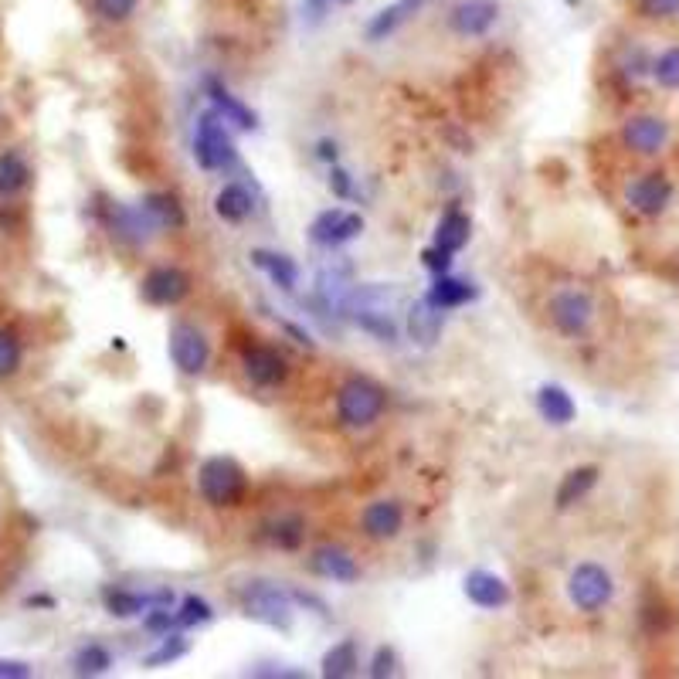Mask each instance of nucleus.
Listing matches in <instances>:
<instances>
[{
    "label": "nucleus",
    "mask_w": 679,
    "mask_h": 679,
    "mask_svg": "<svg viewBox=\"0 0 679 679\" xmlns=\"http://www.w3.org/2000/svg\"><path fill=\"white\" fill-rule=\"evenodd\" d=\"M357 666H360V659H357V642H350V639L337 642V646H333V649L323 656V676H326V679H347V676H354V673H357Z\"/></svg>",
    "instance_id": "cd10ccee"
},
{
    "label": "nucleus",
    "mask_w": 679,
    "mask_h": 679,
    "mask_svg": "<svg viewBox=\"0 0 679 679\" xmlns=\"http://www.w3.org/2000/svg\"><path fill=\"white\" fill-rule=\"evenodd\" d=\"M242 605H245L248 618H255V622H262V625H272V629L286 632L292 625V605H289L286 591H279L275 584H265V581L248 584L242 595Z\"/></svg>",
    "instance_id": "423d86ee"
},
{
    "label": "nucleus",
    "mask_w": 679,
    "mask_h": 679,
    "mask_svg": "<svg viewBox=\"0 0 679 679\" xmlns=\"http://www.w3.org/2000/svg\"><path fill=\"white\" fill-rule=\"evenodd\" d=\"M330 187H333V194H337V197H350V174H347V170H333V174H330Z\"/></svg>",
    "instance_id": "a19ab883"
},
{
    "label": "nucleus",
    "mask_w": 679,
    "mask_h": 679,
    "mask_svg": "<svg viewBox=\"0 0 679 679\" xmlns=\"http://www.w3.org/2000/svg\"><path fill=\"white\" fill-rule=\"evenodd\" d=\"M622 140H625V146H629V150L652 157V153H659L666 146L669 126L663 123V119H656V116H635V119H629V123H625Z\"/></svg>",
    "instance_id": "4468645a"
},
{
    "label": "nucleus",
    "mask_w": 679,
    "mask_h": 679,
    "mask_svg": "<svg viewBox=\"0 0 679 679\" xmlns=\"http://www.w3.org/2000/svg\"><path fill=\"white\" fill-rule=\"evenodd\" d=\"M496 17H500L496 0H462V4L452 11L449 24L455 34H462V38H483V34L496 24Z\"/></svg>",
    "instance_id": "f8f14e48"
},
{
    "label": "nucleus",
    "mask_w": 679,
    "mask_h": 679,
    "mask_svg": "<svg viewBox=\"0 0 679 679\" xmlns=\"http://www.w3.org/2000/svg\"><path fill=\"white\" fill-rule=\"evenodd\" d=\"M309 567H313L320 578L337 581V584H354L360 578L357 561L343 547H316L313 557H309Z\"/></svg>",
    "instance_id": "2eb2a0df"
},
{
    "label": "nucleus",
    "mask_w": 679,
    "mask_h": 679,
    "mask_svg": "<svg viewBox=\"0 0 679 679\" xmlns=\"http://www.w3.org/2000/svg\"><path fill=\"white\" fill-rule=\"evenodd\" d=\"M140 0H96V11L106 17V21H126Z\"/></svg>",
    "instance_id": "c9c22d12"
},
{
    "label": "nucleus",
    "mask_w": 679,
    "mask_h": 679,
    "mask_svg": "<svg viewBox=\"0 0 679 679\" xmlns=\"http://www.w3.org/2000/svg\"><path fill=\"white\" fill-rule=\"evenodd\" d=\"M476 296V289L469 286V282H462V279H452L449 272L445 275H438L435 279V286L428 289V303H432L438 313H442V309H455V306H466L469 299Z\"/></svg>",
    "instance_id": "b1692460"
},
{
    "label": "nucleus",
    "mask_w": 679,
    "mask_h": 679,
    "mask_svg": "<svg viewBox=\"0 0 679 679\" xmlns=\"http://www.w3.org/2000/svg\"><path fill=\"white\" fill-rule=\"evenodd\" d=\"M191 296V275L177 265H157L143 275V299L150 306H177Z\"/></svg>",
    "instance_id": "6e6552de"
},
{
    "label": "nucleus",
    "mask_w": 679,
    "mask_h": 679,
    "mask_svg": "<svg viewBox=\"0 0 679 679\" xmlns=\"http://www.w3.org/2000/svg\"><path fill=\"white\" fill-rule=\"evenodd\" d=\"M388 394L371 377H350L337 391V418L343 428H367L384 415Z\"/></svg>",
    "instance_id": "f257e3e1"
},
{
    "label": "nucleus",
    "mask_w": 679,
    "mask_h": 679,
    "mask_svg": "<svg viewBox=\"0 0 679 679\" xmlns=\"http://www.w3.org/2000/svg\"><path fill=\"white\" fill-rule=\"evenodd\" d=\"M140 211L150 218L153 228H163V231H177L184 228V208H180V201L174 194H146Z\"/></svg>",
    "instance_id": "6ab92c4d"
},
{
    "label": "nucleus",
    "mask_w": 679,
    "mask_h": 679,
    "mask_svg": "<svg viewBox=\"0 0 679 679\" xmlns=\"http://www.w3.org/2000/svg\"><path fill=\"white\" fill-rule=\"evenodd\" d=\"M187 652V639L184 635H163V642H160V649L157 652H150L146 656V666L150 669H157V666H167V663H177L180 656Z\"/></svg>",
    "instance_id": "72a5a7b5"
},
{
    "label": "nucleus",
    "mask_w": 679,
    "mask_h": 679,
    "mask_svg": "<svg viewBox=\"0 0 679 679\" xmlns=\"http://www.w3.org/2000/svg\"><path fill=\"white\" fill-rule=\"evenodd\" d=\"M265 537H269L272 544H275V547H282V550H296L299 544H303L306 527H303V520H299V517H279V520H272V523H269Z\"/></svg>",
    "instance_id": "c756f323"
},
{
    "label": "nucleus",
    "mask_w": 679,
    "mask_h": 679,
    "mask_svg": "<svg viewBox=\"0 0 679 679\" xmlns=\"http://www.w3.org/2000/svg\"><path fill=\"white\" fill-rule=\"evenodd\" d=\"M31 666L17 663V659H0V679H28Z\"/></svg>",
    "instance_id": "ea45409f"
},
{
    "label": "nucleus",
    "mask_w": 679,
    "mask_h": 679,
    "mask_svg": "<svg viewBox=\"0 0 679 679\" xmlns=\"http://www.w3.org/2000/svg\"><path fill=\"white\" fill-rule=\"evenodd\" d=\"M466 598L479 608H503L510 601V584L493 571H472L466 578Z\"/></svg>",
    "instance_id": "dca6fc26"
},
{
    "label": "nucleus",
    "mask_w": 679,
    "mask_h": 679,
    "mask_svg": "<svg viewBox=\"0 0 679 679\" xmlns=\"http://www.w3.org/2000/svg\"><path fill=\"white\" fill-rule=\"evenodd\" d=\"M255 201H252V191H248L245 184H225L214 197V214H218L221 221H228V225H242V221L252 214Z\"/></svg>",
    "instance_id": "a211bd4d"
},
{
    "label": "nucleus",
    "mask_w": 679,
    "mask_h": 679,
    "mask_svg": "<svg viewBox=\"0 0 679 679\" xmlns=\"http://www.w3.org/2000/svg\"><path fill=\"white\" fill-rule=\"evenodd\" d=\"M415 7H418V0H401V4H394V7H384V11L377 14L371 24H367V38H371V41L388 38V34L398 28V24L405 21L411 11H415Z\"/></svg>",
    "instance_id": "c85d7f7f"
},
{
    "label": "nucleus",
    "mask_w": 679,
    "mask_h": 679,
    "mask_svg": "<svg viewBox=\"0 0 679 679\" xmlns=\"http://www.w3.org/2000/svg\"><path fill=\"white\" fill-rule=\"evenodd\" d=\"M598 483V466H581V469H571L567 476L561 479V486H557V510H571L574 503H581L584 496L595 489Z\"/></svg>",
    "instance_id": "4be33fe9"
},
{
    "label": "nucleus",
    "mask_w": 679,
    "mask_h": 679,
    "mask_svg": "<svg viewBox=\"0 0 679 679\" xmlns=\"http://www.w3.org/2000/svg\"><path fill=\"white\" fill-rule=\"evenodd\" d=\"M394 673V652L388 646H381L374 652V659H371V676L374 679H384V676H391Z\"/></svg>",
    "instance_id": "58836bf2"
},
{
    "label": "nucleus",
    "mask_w": 679,
    "mask_h": 679,
    "mask_svg": "<svg viewBox=\"0 0 679 679\" xmlns=\"http://www.w3.org/2000/svg\"><path fill=\"white\" fill-rule=\"evenodd\" d=\"M360 527H364V534L371 540H394L401 534V527H405V510L394 500H377L371 506H364Z\"/></svg>",
    "instance_id": "ddd939ff"
},
{
    "label": "nucleus",
    "mask_w": 679,
    "mask_h": 679,
    "mask_svg": "<svg viewBox=\"0 0 679 679\" xmlns=\"http://www.w3.org/2000/svg\"><path fill=\"white\" fill-rule=\"evenodd\" d=\"M21 360H24V347H21V340H17V333L7 330V326H0V377L17 374Z\"/></svg>",
    "instance_id": "2f4dec72"
},
{
    "label": "nucleus",
    "mask_w": 679,
    "mask_h": 679,
    "mask_svg": "<svg viewBox=\"0 0 679 679\" xmlns=\"http://www.w3.org/2000/svg\"><path fill=\"white\" fill-rule=\"evenodd\" d=\"M612 595H615L612 574L595 561L578 564L571 571V578H567V598H571V605L578 608V612L595 615L612 601Z\"/></svg>",
    "instance_id": "20e7f679"
},
{
    "label": "nucleus",
    "mask_w": 679,
    "mask_h": 679,
    "mask_svg": "<svg viewBox=\"0 0 679 679\" xmlns=\"http://www.w3.org/2000/svg\"><path fill=\"white\" fill-rule=\"evenodd\" d=\"M31 184V167L21 153L7 150L0 153V197H14Z\"/></svg>",
    "instance_id": "393cba45"
},
{
    "label": "nucleus",
    "mask_w": 679,
    "mask_h": 679,
    "mask_svg": "<svg viewBox=\"0 0 679 679\" xmlns=\"http://www.w3.org/2000/svg\"><path fill=\"white\" fill-rule=\"evenodd\" d=\"M211 615H214L211 605L204 598H197V595H187L184 601H180V612H174L180 629H194V625L211 622Z\"/></svg>",
    "instance_id": "473e14b6"
},
{
    "label": "nucleus",
    "mask_w": 679,
    "mask_h": 679,
    "mask_svg": "<svg viewBox=\"0 0 679 679\" xmlns=\"http://www.w3.org/2000/svg\"><path fill=\"white\" fill-rule=\"evenodd\" d=\"M242 367H245L248 381L259 384V388H279V384L289 377L286 357L272 347H248L242 357Z\"/></svg>",
    "instance_id": "9b49d317"
},
{
    "label": "nucleus",
    "mask_w": 679,
    "mask_h": 679,
    "mask_svg": "<svg viewBox=\"0 0 679 679\" xmlns=\"http://www.w3.org/2000/svg\"><path fill=\"white\" fill-rule=\"evenodd\" d=\"M537 408H540V415H544V421H550V425H571L574 415H578L571 394H567L561 384H544L540 394H537Z\"/></svg>",
    "instance_id": "5701e85b"
},
{
    "label": "nucleus",
    "mask_w": 679,
    "mask_h": 679,
    "mask_svg": "<svg viewBox=\"0 0 679 679\" xmlns=\"http://www.w3.org/2000/svg\"><path fill=\"white\" fill-rule=\"evenodd\" d=\"M245 469L238 466L235 459L228 455H211V459L201 462V472H197V489H201L204 503L208 506H235L242 503L245 496Z\"/></svg>",
    "instance_id": "f03ea898"
},
{
    "label": "nucleus",
    "mask_w": 679,
    "mask_h": 679,
    "mask_svg": "<svg viewBox=\"0 0 679 679\" xmlns=\"http://www.w3.org/2000/svg\"><path fill=\"white\" fill-rule=\"evenodd\" d=\"M102 601H106L109 615L133 618V615H140V612H146V608H153V605H167L170 608L174 595H170V591H157V595H136V591H126V588H106V591H102Z\"/></svg>",
    "instance_id": "f3484780"
},
{
    "label": "nucleus",
    "mask_w": 679,
    "mask_h": 679,
    "mask_svg": "<svg viewBox=\"0 0 679 679\" xmlns=\"http://www.w3.org/2000/svg\"><path fill=\"white\" fill-rule=\"evenodd\" d=\"M320 157H323V160H337V146H333L330 140H323V143H320Z\"/></svg>",
    "instance_id": "79ce46f5"
},
{
    "label": "nucleus",
    "mask_w": 679,
    "mask_h": 679,
    "mask_svg": "<svg viewBox=\"0 0 679 679\" xmlns=\"http://www.w3.org/2000/svg\"><path fill=\"white\" fill-rule=\"evenodd\" d=\"M109 666H113V656H109V649L99 646V642H89V646L75 652V673L79 676H99L106 673Z\"/></svg>",
    "instance_id": "7c9ffc66"
},
{
    "label": "nucleus",
    "mask_w": 679,
    "mask_h": 679,
    "mask_svg": "<svg viewBox=\"0 0 679 679\" xmlns=\"http://www.w3.org/2000/svg\"><path fill=\"white\" fill-rule=\"evenodd\" d=\"M595 320V303L581 289H561L550 296V323L564 337H584Z\"/></svg>",
    "instance_id": "39448f33"
},
{
    "label": "nucleus",
    "mask_w": 679,
    "mask_h": 679,
    "mask_svg": "<svg viewBox=\"0 0 679 679\" xmlns=\"http://www.w3.org/2000/svg\"><path fill=\"white\" fill-rule=\"evenodd\" d=\"M252 265L269 275L272 286H279V289H286V292L296 289L299 269H296V262H292L289 255H275V252H265V248H255V252H252Z\"/></svg>",
    "instance_id": "412c9836"
},
{
    "label": "nucleus",
    "mask_w": 679,
    "mask_h": 679,
    "mask_svg": "<svg viewBox=\"0 0 679 679\" xmlns=\"http://www.w3.org/2000/svg\"><path fill=\"white\" fill-rule=\"evenodd\" d=\"M360 231H364V218H360V214L333 208V211L316 214L313 225H309V238L323 248H340V245L354 242Z\"/></svg>",
    "instance_id": "1a4fd4ad"
},
{
    "label": "nucleus",
    "mask_w": 679,
    "mask_h": 679,
    "mask_svg": "<svg viewBox=\"0 0 679 679\" xmlns=\"http://www.w3.org/2000/svg\"><path fill=\"white\" fill-rule=\"evenodd\" d=\"M625 201L646 218H656L673 201V184L666 180V174H642L625 187Z\"/></svg>",
    "instance_id": "9d476101"
},
{
    "label": "nucleus",
    "mask_w": 679,
    "mask_h": 679,
    "mask_svg": "<svg viewBox=\"0 0 679 679\" xmlns=\"http://www.w3.org/2000/svg\"><path fill=\"white\" fill-rule=\"evenodd\" d=\"M408 326H411V337L428 347V343H435L438 330H442V313H438V309L428 303V299H421V303L411 306Z\"/></svg>",
    "instance_id": "bb28decb"
},
{
    "label": "nucleus",
    "mask_w": 679,
    "mask_h": 679,
    "mask_svg": "<svg viewBox=\"0 0 679 679\" xmlns=\"http://www.w3.org/2000/svg\"><path fill=\"white\" fill-rule=\"evenodd\" d=\"M639 11L646 17H679V0H639Z\"/></svg>",
    "instance_id": "e433bc0d"
},
{
    "label": "nucleus",
    "mask_w": 679,
    "mask_h": 679,
    "mask_svg": "<svg viewBox=\"0 0 679 679\" xmlns=\"http://www.w3.org/2000/svg\"><path fill=\"white\" fill-rule=\"evenodd\" d=\"M204 89H208V99L214 102V109L225 116V123H235V126H242V130H252L255 113L245 106V102H238L218 79H208V82H204Z\"/></svg>",
    "instance_id": "aec40b11"
},
{
    "label": "nucleus",
    "mask_w": 679,
    "mask_h": 679,
    "mask_svg": "<svg viewBox=\"0 0 679 679\" xmlns=\"http://www.w3.org/2000/svg\"><path fill=\"white\" fill-rule=\"evenodd\" d=\"M194 160L204 170H228L235 163V143L225 130V116L218 109L197 116V133H194Z\"/></svg>",
    "instance_id": "7ed1b4c3"
},
{
    "label": "nucleus",
    "mask_w": 679,
    "mask_h": 679,
    "mask_svg": "<svg viewBox=\"0 0 679 679\" xmlns=\"http://www.w3.org/2000/svg\"><path fill=\"white\" fill-rule=\"evenodd\" d=\"M469 231H472V225H469L466 214H462V211H449L442 221H438V228H435V245L455 255V252H462V248H466Z\"/></svg>",
    "instance_id": "a878e982"
},
{
    "label": "nucleus",
    "mask_w": 679,
    "mask_h": 679,
    "mask_svg": "<svg viewBox=\"0 0 679 679\" xmlns=\"http://www.w3.org/2000/svg\"><path fill=\"white\" fill-rule=\"evenodd\" d=\"M652 72H656V82L663 85V89H679V48L663 51Z\"/></svg>",
    "instance_id": "f704fd0d"
},
{
    "label": "nucleus",
    "mask_w": 679,
    "mask_h": 679,
    "mask_svg": "<svg viewBox=\"0 0 679 679\" xmlns=\"http://www.w3.org/2000/svg\"><path fill=\"white\" fill-rule=\"evenodd\" d=\"M170 360H174L177 371L187 377L204 374V367H208V360H211L208 337L191 323H177L174 330H170Z\"/></svg>",
    "instance_id": "0eeeda50"
},
{
    "label": "nucleus",
    "mask_w": 679,
    "mask_h": 679,
    "mask_svg": "<svg viewBox=\"0 0 679 679\" xmlns=\"http://www.w3.org/2000/svg\"><path fill=\"white\" fill-rule=\"evenodd\" d=\"M421 259H425V265H428V269H432L435 275H445V272L452 269V252H445V248H438V245L428 248V252L421 255Z\"/></svg>",
    "instance_id": "4c0bfd02"
}]
</instances>
